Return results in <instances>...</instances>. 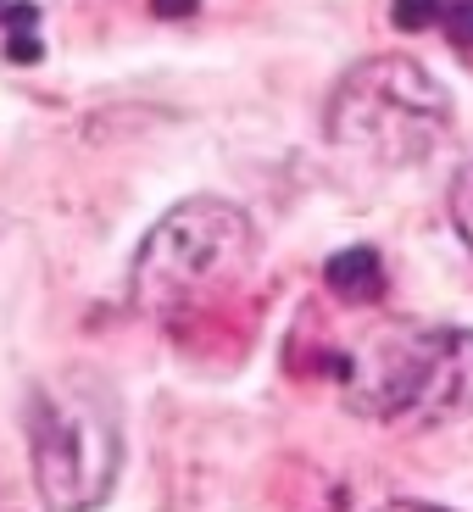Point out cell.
<instances>
[{
  "instance_id": "7",
  "label": "cell",
  "mask_w": 473,
  "mask_h": 512,
  "mask_svg": "<svg viewBox=\"0 0 473 512\" xmlns=\"http://www.w3.org/2000/svg\"><path fill=\"white\" fill-rule=\"evenodd\" d=\"M451 0H390V23L401 28V34H423L429 23H440L446 17Z\"/></svg>"
},
{
  "instance_id": "4",
  "label": "cell",
  "mask_w": 473,
  "mask_h": 512,
  "mask_svg": "<svg viewBox=\"0 0 473 512\" xmlns=\"http://www.w3.org/2000/svg\"><path fill=\"white\" fill-rule=\"evenodd\" d=\"M329 140L384 167H412L446 140L451 95L412 56H368L329 95Z\"/></svg>"
},
{
  "instance_id": "2",
  "label": "cell",
  "mask_w": 473,
  "mask_h": 512,
  "mask_svg": "<svg viewBox=\"0 0 473 512\" xmlns=\"http://www.w3.org/2000/svg\"><path fill=\"white\" fill-rule=\"evenodd\" d=\"M256 268V223L234 201L190 195L145 234L128 301L145 318H184V312L223 301L234 284H245Z\"/></svg>"
},
{
  "instance_id": "5",
  "label": "cell",
  "mask_w": 473,
  "mask_h": 512,
  "mask_svg": "<svg viewBox=\"0 0 473 512\" xmlns=\"http://www.w3.org/2000/svg\"><path fill=\"white\" fill-rule=\"evenodd\" d=\"M323 284H329L334 301H346V307H373L384 295V262L373 245H351V251H334L323 262Z\"/></svg>"
},
{
  "instance_id": "1",
  "label": "cell",
  "mask_w": 473,
  "mask_h": 512,
  "mask_svg": "<svg viewBox=\"0 0 473 512\" xmlns=\"http://www.w3.org/2000/svg\"><path fill=\"white\" fill-rule=\"evenodd\" d=\"M340 401L373 423H451L473 412V334L384 323L368 346L334 362Z\"/></svg>"
},
{
  "instance_id": "10",
  "label": "cell",
  "mask_w": 473,
  "mask_h": 512,
  "mask_svg": "<svg viewBox=\"0 0 473 512\" xmlns=\"http://www.w3.org/2000/svg\"><path fill=\"white\" fill-rule=\"evenodd\" d=\"M151 12L167 17V23H184V17L201 12V0H151Z\"/></svg>"
},
{
  "instance_id": "13",
  "label": "cell",
  "mask_w": 473,
  "mask_h": 512,
  "mask_svg": "<svg viewBox=\"0 0 473 512\" xmlns=\"http://www.w3.org/2000/svg\"><path fill=\"white\" fill-rule=\"evenodd\" d=\"M0 229H6V218H0Z\"/></svg>"
},
{
  "instance_id": "6",
  "label": "cell",
  "mask_w": 473,
  "mask_h": 512,
  "mask_svg": "<svg viewBox=\"0 0 473 512\" xmlns=\"http://www.w3.org/2000/svg\"><path fill=\"white\" fill-rule=\"evenodd\" d=\"M0 28H6V62L34 67L45 56V45H39V6H28V0L0 6Z\"/></svg>"
},
{
  "instance_id": "12",
  "label": "cell",
  "mask_w": 473,
  "mask_h": 512,
  "mask_svg": "<svg viewBox=\"0 0 473 512\" xmlns=\"http://www.w3.org/2000/svg\"><path fill=\"white\" fill-rule=\"evenodd\" d=\"M0 512H17V507H12V501H6V496H0Z\"/></svg>"
},
{
  "instance_id": "3",
  "label": "cell",
  "mask_w": 473,
  "mask_h": 512,
  "mask_svg": "<svg viewBox=\"0 0 473 512\" xmlns=\"http://www.w3.org/2000/svg\"><path fill=\"white\" fill-rule=\"evenodd\" d=\"M28 457L51 512H95L123 474V418L101 379L62 373L28 390Z\"/></svg>"
},
{
  "instance_id": "11",
  "label": "cell",
  "mask_w": 473,
  "mask_h": 512,
  "mask_svg": "<svg viewBox=\"0 0 473 512\" xmlns=\"http://www.w3.org/2000/svg\"><path fill=\"white\" fill-rule=\"evenodd\" d=\"M379 512H451V507H429V501H384Z\"/></svg>"
},
{
  "instance_id": "9",
  "label": "cell",
  "mask_w": 473,
  "mask_h": 512,
  "mask_svg": "<svg viewBox=\"0 0 473 512\" xmlns=\"http://www.w3.org/2000/svg\"><path fill=\"white\" fill-rule=\"evenodd\" d=\"M440 23H446L451 45H462V51H473V0H451Z\"/></svg>"
},
{
  "instance_id": "8",
  "label": "cell",
  "mask_w": 473,
  "mask_h": 512,
  "mask_svg": "<svg viewBox=\"0 0 473 512\" xmlns=\"http://www.w3.org/2000/svg\"><path fill=\"white\" fill-rule=\"evenodd\" d=\"M451 223H457V234H462V245L473 251V162H462L457 167V179H451Z\"/></svg>"
}]
</instances>
